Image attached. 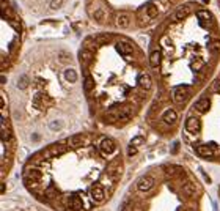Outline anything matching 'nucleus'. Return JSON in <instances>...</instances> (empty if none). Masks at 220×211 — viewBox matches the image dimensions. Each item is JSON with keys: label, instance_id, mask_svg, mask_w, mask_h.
Wrapping results in <instances>:
<instances>
[{"label": "nucleus", "instance_id": "7", "mask_svg": "<svg viewBox=\"0 0 220 211\" xmlns=\"http://www.w3.org/2000/svg\"><path fill=\"white\" fill-rule=\"evenodd\" d=\"M137 82H139V87L142 90H150L151 85H153V80H151V76L146 74V72H143V74L139 76V79H137Z\"/></svg>", "mask_w": 220, "mask_h": 211}, {"label": "nucleus", "instance_id": "24", "mask_svg": "<svg viewBox=\"0 0 220 211\" xmlns=\"http://www.w3.org/2000/svg\"><path fill=\"white\" fill-rule=\"evenodd\" d=\"M93 17H95V19L98 21V22H104L105 21V11L102 10V8H96V11L93 13Z\"/></svg>", "mask_w": 220, "mask_h": 211}, {"label": "nucleus", "instance_id": "22", "mask_svg": "<svg viewBox=\"0 0 220 211\" xmlns=\"http://www.w3.org/2000/svg\"><path fill=\"white\" fill-rule=\"evenodd\" d=\"M163 170L167 175H179V173H182V169L178 166H165Z\"/></svg>", "mask_w": 220, "mask_h": 211}, {"label": "nucleus", "instance_id": "28", "mask_svg": "<svg viewBox=\"0 0 220 211\" xmlns=\"http://www.w3.org/2000/svg\"><path fill=\"white\" fill-rule=\"evenodd\" d=\"M46 197H47V199L57 197V191H55L53 188H47V189H46Z\"/></svg>", "mask_w": 220, "mask_h": 211}, {"label": "nucleus", "instance_id": "20", "mask_svg": "<svg viewBox=\"0 0 220 211\" xmlns=\"http://www.w3.org/2000/svg\"><path fill=\"white\" fill-rule=\"evenodd\" d=\"M95 88V80L88 74V71H85V79H84V90L85 91H91Z\"/></svg>", "mask_w": 220, "mask_h": 211}, {"label": "nucleus", "instance_id": "30", "mask_svg": "<svg viewBox=\"0 0 220 211\" xmlns=\"http://www.w3.org/2000/svg\"><path fill=\"white\" fill-rule=\"evenodd\" d=\"M49 128L52 131H58V129H61V121H52Z\"/></svg>", "mask_w": 220, "mask_h": 211}, {"label": "nucleus", "instance_id": "1", "mask_svg": "<svg viewBox=\"0 0 220 211\" xmlns=\"http://www.w3.org/2000/svg\"><path fill=\"white\" fill-rule=\"evenodd\" d=\"M157 14H159V8L156 6V3L146 5V8L143 10V13L140 14V24H148V22H151Z\"/></svg>", "mask_w": 220, "mask_h": 211}, {"label": "nucleus", "instance_id": "15", "mask_svg": "<svg viewBox=\"0 0 220 211\" xmlns=\"http://www.w3.org/2000/svg\"><path fill=\"white\" fill-rule=\"evenodd\" d=\"M195 192H197L195 185H192V183H187V185L182 188V197H184V199H190V197L195 195Z\"/></svg>", "mask_w": 220, "mask_h": 211}, {"label": "nucleus", "instance_id": "18", "mask_svg": "<svg viewBox=\"0 0 220 211\" xmlns=\"http://www.w3.org/2000/svg\"><path fill=\"white\" fill-rule=\"evenodd\" d=\"M159 63H160V51H159V49H154V51L151 52V55H150V65H151L153 68H157Z\"/></svg>", "mask_w": 220, "mask_h": 211}, {"label": "nucleus", "instance_id": "32", "mask_svg": "<svg viewBox=\"0 0 220 211\" xmlns=\"http://www.w3.org/2000/svg\"><path fill=\"white\" fill-rule=\"evenodd\" d=\"M134 154H137V148H135V146H132V145H129V150H127V156H134Z\"/></svg>", "mask_w": 220, "mask_h": 211}, {"label": "nucleus", "instance_id": "19", "mask_svg": "<svg viewBox=\"0 0 220 211\" xmlns=\"http://www.w3.org/2000/svg\"><path fill=\"white\" fill-rule=\"evenodd\" d=\"M91 197H93L95 202H98V203H101V202L104 200V191L101 186H95L93 191H91Z\"/></svg>", "mask_w": 220, "mask_h": 211}, {"label": "nucleus", "instance_id": "6", "mask_svg": "<svg viewBox=\"0 0 220 211\" xmlns=\"http://www.w3.org/2000/svg\"><path fill=\"white\" fill-rule=\"evenodd\" d=\"M116 51L120 52L123 57H129L131 54L134 52V47H132L129 43H126V41H120V43H116Z\"/></svg>", "mask_w": 220, "mask_h": 211}, {"label": "nucleus", "instance_id": "4", "mask_svg": "<svg viewBox=\"0 0 220 211\" xmlns=\"http://www.w3.org/2000/svg\"><path fill=\"white\" fill-rule=\"evenodd\" d=\"M153 186H154V180L151 177H142L139 181H137V189H139L140 192L150 191Z\"/></svg>", "mask_w": 220, "mask_h": 211}, {"label": "nucleus", "instance_id": "26", "mask_svg": "<svg viewBox=\"0 0 220 211\" xmlns=\"http://www.w3.org/2000/svg\"><path fill=\"white\" fill-rule=\"evenodd\" d=\"M134 209V202L132 200H126L121 205V211H132Z\"/></svg>", "mask_w": 220, "mask_h": 211}, {"label": "nucleus", "instance_id": "10", "mask_svg": "<svg viewBox=\"0 0 220 211\" xmlns=\"http://www.w3.org/2000/svg\"><path fill=\"white\" fill-rule=\"evenodd\" d=\"M116 25L120 27V29H127V27L131 25V16L127 13H120L116 16Z\"/></svg>", "mask_w": 220, "mask_h": 211}, {"label": "nucleus", "instance_id": "9", "mask_svg": "<svg viewBox=\"0 0 220 211\" xmlns=\"http://www.w3.org/2000/svg\"><path fill=\"white\" fill-rule=\"evenodd\" d=\"M116 145H115V140L110 139V137H105V139L101 140V150H102L104 153H112L115 151Z\"/></svg>", "mask_w": 220, "mask_h": 211}, {"label": "nucleus", "instance_id": "34", "mask_svg": "<svg viewBox=\"0 0 220 211\" xmlns=\"http://www.w3.org/2000/svg\"><path fill=\"white\" fill-rule=\"evenodd\" d=\"M10 24L14 27L16 30H21V24H19V22H16V21H10Z\"/></svg>", "mask_w": 220, "mask_h": 211}, {"label": "nucleus", "instance_id": "14", "mask_svg": "<svg viewBox=\"0 0 220 211\" xmlns=\"http://www.w3.org/2000/svg\"><path fill=\"white\" fill-rule=\"evenodd\" d=\"M197 153L200 156H203V158H209V156L214 154V150L209 145H200V146H197Z\"/></svg>", "mask_w": 220, "mask_h": 211}, {"label": "nucleus", "instance_id": "11", "mask_svg": "<svg viewBox=\"0 0 220 211\" xmlns=\"http://www.w3.org/2000/svg\"><path fill=\"white\" fill-rule=\"evenodd\" d=\"M186 129L189 132H197L200 129V121L197 117H189L186 120Z\"/></svg>", "mask_w": 220, "mask_h": 211}, {"label": "nucleus", "instance_id": "17", "mask_svg": "<svg viewBox=\"0 0 220 211\" xmlns=\"http://www.w3.org/2000/svg\"><path fill=\"white\" fill-rule=\"evenodd\" d=\"M91 58H93V54H91L90 51L82 49V51L79 52V60H80L82 65H88V63L91 62Z\"/></svg>", "mask_w": 220, "mask_h": 211}, {"label": "nucleus", "instance_id": "2", "mask_svg": "<svg viewBox=\"0 0 220 211\" xmlns=\"http://www.w3.org/2000/svg\"><path fill=\"white\" fill-rule=\"evenodd\" d=\"M63 203H65L69 209H72V211H80L82 206H84V202L80 200L79 195H68V197H65Z\"/></svg>", "mask_w": 220, "mask_h": 211}, {"label": "nucleus", "instance_id": "8", "mask_svg": "<svg viewBox=\"0 0 220 211\" xmlns=\"http://www.w3.org/2000/svg\"><path fill=\"white\" fill-rule=\"evenodd\" d=\"M162 120L167 123V125H175L178 121V114L176 111H173V109H167V111L163 112L162 115Z\"/></svg>", "mask_w": 220, "mask_h": 211}, {"label": "nucleus", "instance_id": "12", "mask_svg": "<svg viewBox=\"0 0 220 211\" xmlns=\"http://www.w3.org/2000/svg\"><path fill=\"white\" fill-rule=\"evenodd\" d=\"M189 11H190V8H189V6H179L178 10L173 13V21H175V22L182 21V19H184V17L189 14Z\"/></svg>", "mask_w": 220, "mask_h": 211}, {"label": "nucleus", "instance_id": "3", "mask_svg": "<svg viewBox=\"0 0 220 211\" xmlns=\"http://www.w3.org/2000/svg\"><path fill=\"white\" fill-rule=\"evenodd\" d=\"M187 98H189V88L187 87H176L175 91H173V99H175V103H178V104L184 103Z\"/></svg>", "mask_w": 220, "mask_h": 211}, {"label": "nucleus", "instance_id": "16", "mask_svg": "<svg viewBox=\"0 0 220 211\" xmlns=\"http://www.w3.org/2000/svg\"><path fill=\"white\" fill-rule=\"evenodd\" d=\"M197 16H198L200 24H201V25H205V27H206L211 21H212V14H211L209 11H198Z\"/></svg>", "mask_w": 220, "mask_h": 211}, {"label": "nucleus", "instance_id": "13", "mask_svg": "<svg viewBox=\"0 0 220 211\" xmlns=\"http://www.w3.org/2000/svg\"><path fill=\"white\" fill-rule=\"evenodd\" d=\"M209 106H211L209 99H208V98H201L200 101H197V104H195V109H197L198 112L205 114V112H208V111H209Z\"/></svg>", "mask_w": 220, "mask_h": 211}, {"label": "nucleus", "instance_id": "5", "mask_svg": "<svg viewBox=\"0 0 220 211\" xmlns=\"http://www.w3.org/2000/svg\"><path fill=\"white\" fill-rule=\"evenodd\" d=\"M84 145H85V135H82V134H76L68 139L69 148H79V146H84Z\"/></svg>", "mask_w": 220, "mask_h": 211}, {"label": "nucleus", "instance_id": "29", "mask_svg": "<svg viewBox=\"0 0 220 211\" xmlns=\"http://www.w3.org/2000/svg\"><path fill=\"white\" fill-rule=\"evenodd\" d=\"M61 3H63V0H50V8L52 10H58Z\"/></svg>", "mask_w": 220, "mask_h": 211}, {"label": "nucleus", "instance_id": "23", "mask_svg": "<svg viewBox=\"0 0 220 211\" xmlns=\"http://www.w3.org/2000/svg\"><path fill=\"white\" fill-rule=\"evenodd\" d=\"M65 79L68 80V82H71V84H74V82L77 80V72H76V69H66L65 71Z\"/></svg>", "mask_w": 220, "mask_h": 211}, {"label": "nucleus", "instance_id": "27", "mask_svg": "<svg viewBox=\"0 0 220 211\" xmlns=\"http://www.w3.org/2000/svg\"><path fill=\"white\" fill-rule=\"evenodd\" d=\"M27 85H29V77L27 76L19 77V80H17V87L19 88H27Z\"/></svg>", "mask_w": 220, "mask_h": 211}, {"label": "nucleus", "instance_id": "21", "mask_svg": "<svg viewBox=\"0 0 220 211\" xmlns=\"http://www.w3.org/2000/svg\"><path fill=\"white\" fill-rule=\"evenodd\" d=\"M47 151L50 153V156H57V154H61L63 151H65V145H61V143L52 145L50 148H47Z\"/></svg>", "mask_w": 220, "mask_h": 211}, {"label": "nucleus", "instance_id": "33", "mask_svg": "<svg viewBox=\"0 0 220 211\" xmlns=\"http://www.w3.org/2000/svg\"><path fill=\"white\" fill-rule=\"evenodd\" d=\"M214 91L215 93H220V77L214 82Z\"/></svg>", "mask_w": 220, "mask_h": 211}, {"label": "nucleus", "instance_id": "25", "mask_svg": "<svg viewBox=\"0 0 220 211\" xmlns=\"http://www.w3.org/2000/svg\"><path fill=\"white\" fill-rule=\"evenodd\" d=\"M209 51H211V54H218V51H220V41L218 40H212V41H209Z\"/></svg>", "mask_w": 220, "mask_h": 211}, {"label": "nucleus", "instance_id": "31", "mask_svg": "<svg viewBox=\"0 0 220 211\" xmlns=\"http://www.w3.org/2000/svg\"><path fill=\"white\" fill-rule=\"evenodd\" d=\"M140 143H143V137H137V139H134V140L131 142V145H132V146H135V145H140Z\"/></svg>", "mask_w": 220, "mask_h": 211}]
</instances>
